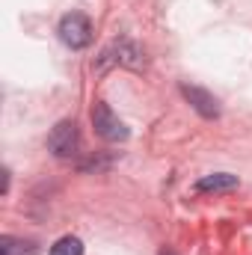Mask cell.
<instances>
[{
  "label": "cell",
  "instance_id": "obj_1",
  "mask_svg": "<svg viewBox=\"0 0 252 255\" xmlns=\"http://www.w3.org/2000/svg\"><path fill=\"white\" fill-rule=\"evenodd\" d=\"M48 148H51L54 157H63V160L74 157L80 151V130H77V125L71 119L57 122L51 128V133H48Z\"/></svg>",
  "mask_w": 252,
  "mask_h": 255
},
{
  "label": "cell",
  "instance_id": "obj_2",
  "mask_svg": "<svg viewBox=\"0 0 252 255\" xmlns=\"http://www.w3.org/2000/svg\"><path fill=\"white\" fill-rule=\"evenodd\" d=\"M57 33H60V39L68 48L80 51V48H86L92 42V21L86 15H80V12H68V15H63Z\"/></svg>",
  "mask_w": 252,
  "mask_h": 255
},
{
  "label": "cell",
  "instance_id": "obj_3",
  "mask_svg": "<svg viewBox=\"0 0 252 255\" xmlns=\"http://www.w3.org/2000/svg\"><path fill=\"white\" fill-rule=\"evenodd\" d=\"M92 125H95V133L101 136V139H107V142H122L127 139V125L104 104V101H98L95 107H92Z\"/></svg>",
  "mask_w": 252,
  "mask_h": 255
},
{
  "label": "cell",
  "instance_id": "obj_4",
  "mask_svg": "<svg viewBox=\"0 0 252 255\" xmlns=\"http://www.w3.org/2000/svg\"><path fill=\"white\" fill-rule=\"evenodd\" d=\"M107 65H125V68H142L145 60H142V51L133 45V42H127V39H119V42H113L110 48H104V54H101V60H98V71H104Z\"/></svg>",
  "mask_w": 252,
  "mask_h": 255
},
{
  "label": "cell",
  "instance_id": "obj_5",
  "mask_svg": "<svg viewBox=\"0 0 252 255\" xmlns=\"http://www.w3.org/2000/svg\"><path fill=\"white\" fill-rule=\"evenodd\" d=\"M181 95L193 104V110H199L205 119H217V116H220L217 98H214L211 92H205V89H199V86H187V83H184V86H181Z\"/></svg>",
  "mask_w": 252,
  "mask_h": 255
},
{
  "label": "cell",
  "instance_id": "obj_6",
  "mask_svg": "<svg viewBox=\"0 0 252 255\" xmlns=\"http://www.w3.org/2000/svg\"><path fill=\"white\" fill-rule=\"evenodd\" d=\"M235 187H238V175H229V172H214L196 181V193H223Z\"/></svg>",
  "mask_w": 252,
  "mask_h": 255
},
{
  "label": "cell",
  "instance_id": "obj_7",
  "mask_svg": "<svg viewBox=\"0 0 252 255\" xmlns=\"http://www.w3.org/2000/svg\"><path fill=\"white\" fill-rule=\"evenodd\" d=\"M36 244L33 241H24V238H12V235H3L0 238V255H36Z\"/></svg>",
  "mask_w": 252,
  "mask_h": 255
},
{
  "label": "cell",
  "instance_id": "obj_8",
  "mask_svg": "<svg viewBox=\"0 0 252 255\" xmlns=\"http://www.w3.org/2000/svg\"><path fill=\"white\" fill-rule=\"evenodd\" d=\"M51 255H83V241L74 235H65L51 247Z\"/></svg>",
  "mask_w": 252,
  "mask_h": 255
},
{
  "label": "cell",
  "instance_id": "obj_9",
  "mask_svg": "<svg viewBox=\"0 0 252 255\" xmlns=\"http://www.w3.org/2000/svg\"><path fill=\"white\" fill-rule=\"evenodd\" d=\"M160 255H175V253H169V250H166V253H160Z\"/></svg>",
  "mask_w": 252,
  "mask_h": 255
}]
</instances>
